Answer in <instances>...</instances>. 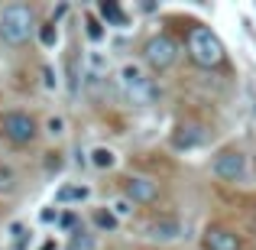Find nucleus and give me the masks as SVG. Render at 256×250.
<instances>
[{
	"mask_svg": "<svg viewBox=\"0 0 256 250\" xmlns=\"http://www.w3.org/2000/svg\"><path fill=\"white\" fill-rule=\"evenodd\" d=\"M143 56H146V62H150L156 72H166L175 62V43L169 36H152L150 43H146Z\"/></svg>",
	"mask_w": 256,
	"mask_h": 250,
	"instance_id": "423d86ee",
	"label": "nucleus"
},
{
	"mask_svg": "<svg viewBox=\"0 0 256 250\" xmlns=\"http://www.w3.org/2000/svg\"><path fill=\"white\" fill-rule=\"evenodd\" d=\"M201 247L204 250H237V234L227 231V227L211 224L204 231V237H201Z\"/></svg>",
	"mask_w": 256,
	"mask_h": 250,
	"instance_id": "9d476101",
	"label": "nucleus"
},
{
	"mask_svg": "<svg viewBox=\"0 0 256 250\" xmlns=\"http://www.w3.org/2000/svg\"><path fill=\"white\" fill-rule=\"evenodd\" d=\"M4 137L10 140V143H16V146H23V143H32V137H36V120L30 117V114H23V111H10V114H4Z\"/></svg>",
	"mask_w": 256,
	"mask_h": 250,
	"instance_id": "20e7f679",
	"label": "nucleus"
},
{
	"mask_svg": "<svg viewBox=\"0 0 256 250\" xmlns=\"http://www.w3.org/2000/svg\"><path fill=\"white\" fill-rule=\"evenodd\" d=\"M91 163L98 169H110L114 163H117V156H114V150H107V146H94L91 150Z\"/></svg>",
	"mask_w": 256,
	"mask_h": 250,
	"instance_id": "f8f14e48",
	"label": "nucleus"
},
{
	"mask_svg": "<svg viewBox=\"0 0 256 250\" xmlns=\"http://www.w3.org/2000/svg\"><path fill=\"white\" fill-rule=\"evenodd\" d=\"M13 188H16V172L0 163V192H13Z\"/></svg>",
	"mask_w": 256,
	"mask_h": 250,
	"instance_id": "2eb2a0df",
	"label": "nucleus"
},
{
	"mask_svg": "<svg viewBox=\"0 0 256 250\" xmlns=\"http://www.w3.org/2000/svg\"><path fill=\"white\" fill-rule=\"evenodd\" d=\"M88 195H91L88 185H62L56 192V201H62V205H65V201H84Z\"/></svg>",
	"mask_w": 256,
	"mask_h": 250,
	"instance_id": "9b49d317",
	"label": "nucleus"
},
{
	"mask_svg": "<svg viewBox=\"0 0 256 250\" xmlns=\"http://www.w3.org/2000/svg\"><path fill=\"white\" fill-rule=\"evenodd\" d=\"M133 208H130V201L126 198H120V201H114V214H120V218H126V214H130Z\"/></svg>",
	"mask_w": 256,
	"mask_h": 250,
	"instance_id": "a211bd4d",
	"label": "nucleus"
},
{
	"mask_svg": "<svg viewBox=\"0 0 256 250\" xmlns=\"http://www.w3.org/2000/svg\"><path fill=\"white\" fill-rule=\"evenodd\" d=\"M42 43H46V46H52V43H56V23L42 26Z\"/></svg>",
	"mask_w": 256,
	"mask_h": 250,
	"instance_id": "6ab92c4d",
	"label": "nucleus"
},
{
	"mask_svg": "<svg viewBox=\"0 0 256 250\" xmlns=\"http://www.w3.org/2000/svg\"><path fill=\"white\" fill-rule=\"evenodd\" d=\"M46 130H49L52 137H62V133H65V120L62 117H49V120H46Z\"/></svg>",
	"mask_w": 256,
	"mask_h": 250,
	"instance_id": "dca6fc26",
	"label": "nucleus"
},
{
	"mask_svg": "<svg viewBox=\"0 0 256 250\" xmlns=\"http://www.w3.org/2000/svg\"><path fill=\"white\" fill-rule=\"evenodd\" d=\"M124 192H126V198L136 201V205H152V201H156V195H159V188H156V182L133 175V179L124 182Z\"/></svg>",
	"mask_w": 256,
	"mask_h": 250,
	"instance_id": "6e6552de",
	"label": "nucleus"
},
{
	"mask_svg": "<svg viewBox=\"0 0 256 250\" xmlns=\"http://www.w3.org/2000/svg\"><path fill=\"white\" fill-rule=\"evenodd\" d=\"M100 17H104V20H110V23H117V26H124V23H126L124 10H120L117 4H107V0L100 4Z\"/></svg>",
	"mask_w": 256,
	"mask_h": 250,
	"instance_id": "ddd939ff",
	"label": "nucleus"
},
{
	"mask_svg": "<svg viewBox=\"0 0 256 250\" xmlns=\"http://www.w3.org/2000/svg\"><path fill=\"white\" fill-rule=\"evenodd\" d=\"M214 175H220V179L227 182H240L246 175V156L240 150H220L218 156H214Z\"/></svg>",
	"mask_w": 256,
	"mask_h": 250,
	"instance_id": "39448f33",
	"label": "nucleus"
},
{
	"mask_svg": "<svg viewBox=\"0 0 256 250\" xmlns=\"http://www.w3.org/2000/svg\"><path fill=\"white\" fill-rule=\"evenodd\" d=\"M120 85H124L126 98H130L133 104H140V107L152 104L156 94H159V88L152 85V78H146L143 69H136V65H124V69H120Z\"/></svg>",
	"mask_w": 256,
	"mask_h": 250,
	"instance_id": "7ed1b4c3",
	"label": "nucleus"
},
{
	"mask_svg": "<svg viewBox=\"0 0 256 250\" xmlns=\"http://www.w3.org/2000/svg\"><path fill=\"white\" fill-rule=\"evenodd\" d=\"M88 36H91V39H100V36H104L100 23H94V20H91V23H88Z\"/></svg>",
	"mask_w": 256,
	"mask_h": 250,
	"instance_id": "412c9836",
	"label": "nucleus"
},
{
	"mask_svg": "<svg viewBox=\"0 0 256 250\" xmlns=\"http://www.w3.org/2000/svg\"><path fill=\"white\" fill-rule=\"evenodd\" d=\"M32 33V10L26 4H10L0 13V39L10 46H23Z\"/></svg>",
	"mask_w": 256,
	"mask_h": 250,
	"instance_id": "f257e3e1",
	"label": "nucleus"
},
{
	"mask_svg": "<svg viewBox=\"0 0 256 250\" xmlns=\"http://www.w3.org/2000/svg\"><path fill=\"white\" fill-rule=\"evenodd\" d=\"M88 65H91V72H104L107 69V59L98 56V52H91V56H88Z\"/></svg>",
	"mask_w": 256,
	"mask_h": 250,
	"instance_id": "f3484780",
	"label": "nucleus"
},
{
	"mask_svg": "<svg viewBox=\"0 0 256 250\" xmlns=\"http://www.w3.org/2000/svg\"><path fill=\"white\" fill-rule=\"evenodd\" d=\"M94 224H98L100 231H114V227H117V214H114V211H104V208H98V211H94Z\"/></svg>",
	"mask_w": 256,
	"mask_h": 250,
	"instance_id": "4468645a",
	"label": "nucleus"
},
{
	"mask_svg": "<svg viewBox=\"0 0 256 250\" xmlns=\"http://www.w3.org/2000/svg\"><path fill=\"white\" fill-rule=\"evenodd\" d=\"M204 140H208V130L201 124H182V127H175V133H172L175 150H194V146H201Z\"/></svg>",
	"mask_w": 256,
	"mask_h": 250,
	"instance_id": "1a4fd4ad",
	"label": "nucleus"
},
{
	"mask_svg": "<svg viewBox=\"0 0 256 250\" xmlns=\"http://www.w3.org/2000/svg\"><path fill=\"white\" fill-rule=\"evenodd\" d=\"M188 56L198 65H204V69H214V65L224 62V46H220V39L214 36L211 30L194 26V30L188 33Z\"/></svg>",
	"mask_w": 256,
	"mask_h": 250,
	"instance_id": "f03ea898",
	"label": "nucleus"
},
{
	"mask_svg": "<svg viewBox=\"0 0 256 250\" xmlns=\"http://www.w3.org/2000/svg\"><path fill=\"white\" fill-rule=\"evenodd\" d=\"M146 234H150L156 244H172V240H178L182 234H185V227H182V221H175V218H156V221H150Z\"/></svg>",
	"mask_w": 256,
	"mask_h": 250,
	"instance_id": "0eeeda50",
	"label": "nucleus"
},
{
	"mask_svg": "<svg viewBox=\"0 0 256 250\" xmlns=\"http://www.w3.org/2000/svg\"><path fill=\"white\" fill-rule=\"evenodd\" d=\"M42 85L46 88H56V72H52L49 65H42Z\"/></svg>",
	"mask_w": 256,
	"mask_h": 250,
	"instance_id": "aec40b11",
	"label": "nucleus"
}]
</instances>
